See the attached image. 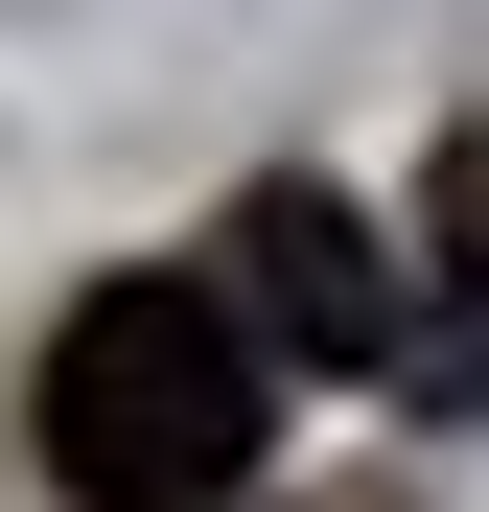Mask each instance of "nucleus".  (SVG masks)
<instances>
[{
	"mask_svg": "<svg viewBox=\"0 0 489 512\" xmlns=\"http://www.w3.org/2000/svg\"><path fill=\"white\" fill-rule=\"evenodd\" d=\"M257 419H280V350L233 280H94L47 326V489L70 512H233Z\"/></svg>",
	"mask_w": 489,
	"mask_h": 512,
	"instance_id": "nucleus-1",
	"label": "nucleus"
},
{
	"mask_svg": "<svg viewBox=\"0 0 489 512\" xmlns=\"http://www.w3.org/2000/svg\"><path fill=\"white\" fill-rule=\"evenodd\" d=\"M233 303H257V350L303 373H420V256H396V210H350L326 163H280V187H233Z\"/></svg>",
	"mask_w": 489,
	"mask_h": 512,
	"instance_id": "nucleus-2",
	"label": "nucleus"
},
{
	"mask_svg": "<svg viewBox=\"0 0 489 512\" xmlns=\"http://www.w3.org/2000/svg\"><path fill=\"white\" fill-rule=\"evenodd\" d=\"M420 396H489V140H443V256H420Z\"/></svg>",
	"mask_w": 489,
	"mask_h": 512,
	"instance_id": "nucleus-3",
	"label": "nucleus"
}]
</instances>
